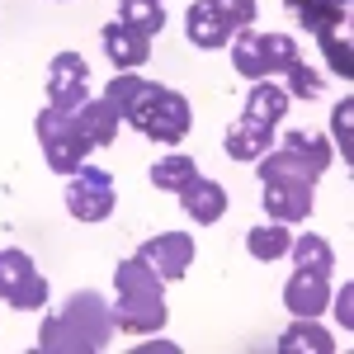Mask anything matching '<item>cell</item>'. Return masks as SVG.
I'll return each mask as SVG.
<instances>
[{
	"label": "cell",
	"instance_id": "obj_2",
	"mask_svg": "<svg viewBox=\"0 0 354 354\" xmlns=\"http://www.w3.org/2000/svg\"><path fill=\"white\" fill-rule=\"evenodd\" d=\"M165 279L142 260L113 265V326L128 335H156L165 326Z\"/></svg>",
	"mask_w": 354,
	"mask_h": 354
},
{
	"label": "cell",
	"instance_id": "obj_7",
	"mask_svg": "<svg viewBox=\"0 0 354 354\" xmlns=\"http://www.w3.org/2000/svg\"><path fill=\"white\" fill-rule=\"evenodd\" d=\"M113 203H118V189H113V175L100 170V165H81L76 175H66V213L76 222H104L113 218Z\"/></svg>",
	"mask_w": 354,
	"mask_h": 354
},
{
	"label": "cell",
	"instance_id": "obj_23",
	"mask_svg": "<svg viewBox=\"0 0 354 354\" xmlns=\"http://www.w3.org/2000/svg\"><path fill=\"white\" fill-rule=\"evenodd\" d=\"M118 19L133 24L137 33H147V38H156L165 28V5L161 0H118Z\"/></svg>",
	"mask_w": 354,
	"mask_h": 354
},
{
	"label": "cell",
	"instance_id": "obj_20",
	"mask_svg": "<svg viewBox=\"0 0 354 354\" xmlns=\"http://www.w3.org/2000/svg\"><path fill=\"white\" fill-rule=\"evenodd\" d=\"M283 113H288V95H283V85H274V81H255V85H250V95H245V118H250V123L274 128Z\"/></svg>",
	"mask_w": 354,
	"mask_h": 354
},
{
	"label": "cell",
	"instance_id": "obj_1",
	"mask_svg": "<svg viewBox=\"0 0 354 354\" xmlns=\"http://www.w3.org/2000/svg\"><path fill=\"white\" fill-rule=\"evenodd\" d=\"M113 340V307L104 302V293L81 288L71 293L62 312L48 317V326L38 335L43 354H95Z\"/></svg>",
	"mask_w": 354,
	"mask_h": 354
},
{
	"label": "cell",
	"instance_id": "obj_5",
	"mask_svg": "<svg viewBox=\"0 0 354 354\" xmlns=\"http://www.w3.org/2000/svg\"><path fill=\"white\" fill-rule=\"evenodd\" d=\"M227 48H232L236 76H245V81L279 76L283 66L298 62V38H288V33H255V28H241Z\"/></svg>",
	"mask_w": 354,
	"mask_h": 354
},
{
	"label": "cell",
	"instance_id": "obj_9",
	"mask_svg": "<svg viewBox=\"0 0 354 354\" xmlns=\"http://www.w3.org/2000/svg\"><path fill=\"white\" fill-rule=\"evenodd\" d=\"M90 100V66L81 53H57L48 62V104L62 113H76Z\"/></svg>",
	"mask_w": 354,
	"mask_h": 354
},
{
	"label": "cell",
	"instance_id": "obj_24",
	"mask_svg": "<svg viewBox=\"0 0 354 354\" xmlns=\"http://www.w3.org/2000/svg\"><path fill=\"white\" fill-rule=\"evenodd\" d=\"M198 175V165H194V156H185V151H170V156H161V161L151 165V185L156 189H180L185 180H194Z\"/></svg>",
	"mask_w": 354,
	"mask_h": 354
},
{
	"label": "cell",
	"instance_id": "obj_4",
	"mask_svg": "<svg viewBox=\"0 0 354 354\" xmlns=\"http://www.w3.org/2000/svg\"><path fill=\"white\" fill-rule=\"evenodd\" d=\"M330 142L317 133H288L283 142H274L270 151L260 156V180L265 175H288V180H307V185H317L322 180V170L330 165Z\"/></svg>",
	"mask_w": 354,
	"mask_h": 354
},
{
	"label": "cell",
	"instance_id": "obj_29",
	"mask_svg": "<svg viewBox=\"0 0 354 354\" xmlns=\"http://www.w3.org/2000/svg\"><path fill=\"white\" fill-rule=\"evenodd\" d=\"M218 10L227 15V24L236 28V33L255 24V0H218Z\"/></svg>",
	"mask_w": 354,
	"mask_h": 354
},
{
	"label": "cell",
	"instance_id": "obj_3",
	"mask_svg": "<svg viewBox=\"0 0 354 354\" xmlns=\"http://www.w3.org/2000/svg\"><path fill=\"white\" fill-rule=\"evenodd\" d=\"M123 123H133L142 137H151V142H161V147H180L194 128V109H189V100H185L180 90L147 85V95L133 104V113H128Z\"/></svg>",
	"mask_w": 354,
	"mask_h": 354
},
{
	"label": "cell",
	"instance_id": "obj_6",
	"mask_svg": "<svg viewBox=\"0 0 354 354\" xmlns=\"http://www.w3.org/2000/svg\"><path fill=\"white\" fill-rule=\"evenodd\" d=\"M33 133H38V147H43L48 170H57V175H76V170L85 165V156H90V142L81 137L76 118L53 109V104L33 118Z\"/></svg>",
	"mask_w": 354,
	"mask_h": 354
},
{
	"label": "cell",
	"instance_id": "obj_19",
	"mask_svg": "<svg viewBox=\"0 0 354 354\" xmlns=\"http://www.w3.org/2000/svg\"><path fill=\"white\" fill-rule=\"evenodd\" d=\"M274 350H279V354H298V350H307V354H335V340L317 326V317H293V326L274 340Z\"/></svg>",
	"mask_w": 354,
	"mask_h": 354
},
{
	"label": "cell",
	"instance_id": "obj_28",
	"mask_svg": "<svg viewBox=\"0 0 354 354\" xmlns=\"http://www.w3.org/2000/svg\"><path fill=\"white\" fill-rule=\"evenodd\" d=\"M350 113H354V100L345 95V100H340V109L330 113V128H335V137H340V161H345V165L354 161V133H350Z\"/></svg>",
	"mask_w": 354,
	"mask_h": 354
},
{
	"label": "cell",
	"instance_id": "obj_27",
	"mask_svg": "<svg viewBox=\"0 0 354 354\" xmlns=\"http://www.w3.org/2000/svg\"><path fill=\"white\" fill-rule=\"evenodd\" d=\"M283 76H288V85H283L288 100H317V95H322V76H317L302 57L293 62V66H283Z\"/></svg>",
	"mask_w": 354,
	"mask_h": 354
},
{
	"label": "cell",
	"instance_id": "obj_26",
	"mask_svg": "<svg viewBox=\"0 0 354 354\" xmlns=\"http://www.w3.org/2000/svg\"><path fill=\"white\" fill-rule=\"evenodd\" d=\"M317 43H322V53H326V66L340 76V81H350L354 76V53H350V38H340V28H326V33H317Z\"/></svg>",
	"mask_w": 354,
	"mask_h": 354
},
{
	"label": "cell",
	"instance_id": "obj_10",
	"mask_svg": "<svg viewBox=\"0 0 354 354\" xmlns=\"http://www.w3.org/2000/svg\"><path fill=\"white\" fill-rule=\"evenodd\" d=\"M312 189H317V185H307V180L265 175V180H260L265 218H274V222H307L312 218Z\"/></svg>",
	"mask_w": 354,
	"mask_h": 354
},
{
	"label": "cell",
	"instance_id": "obj_17",
	"mask_svg": "<svg viewBox=\"0 0 354 354\" xmlns=\"http://www.w3.org/2000/svg\"><path fill=\"white\" fill-rule=\"evenodd\" d=\"M288 15L317 38V33L340 28L345 19H350V0H288Z\"/></svg>",
	"mask_w": 354,
	"mask_h": 354
},
{
	"label": "cell",
	"instance_id": "obj_30",
	"mask_svg": "<svg viewBox=\"0 0 354 354\" xmlns=\"http://www.w3.org/2000/svg\"><path fill=\"white\" fill-rule=\"evenodd\" d=\"M350 298H354V283H340V302H335V312H340V326H354V317H350Z\"/></svg>",
	"mask_w": 354,
	"mask_h": 354
},
{
	"label": "cell",
	"instance_id": "obj_12",
	"mask_svg": "<svg viewBox=\"0 0 354 354\" xmlns=\"http://www.w3.org/2000/svg\"><path fill=\"white\" fill-rule=\"evenodd\" d=\"M185 38H189L198 53H218L236 38V28L227 24V15L218 10V0H194L189 15H185Z\"/></svg>",
	"mask_w": 354,
	"mask_h": 354
},
{
	"label": "cell",
	"instance_id": "obj_14",
	"mask_svg": "<svg viewBox=\"0 0 354 354\" xmlns=\"http://www.w3.org/2000/svg\"><path fill=\"white\" fill-rule=\"evenodd\" d=\"M283 307H288L293 317H322L330 307V274L293 270V279L283 283Z\"/></svg>",
	"mask_w": 354,
	"mask_h": 354
},
{
	"label": "cell",
	"instance_id": "obj_18",
	"mask_svg": "<svg viewBox=\"0 0 354 354\" xmlns=\"http://www.w3.org/2000/svg\"><path fill=\"white\" fill-rule=\"evenodd\" d=\"M222 147H227V156H232V161H260V156H265V151L274 147V128L241 118L236 128H227Z\"/></svg>",
	"mask_w": 354,
	"mask_h": 354
},
{
	"label": "cell",
	"instance_id": "obj_22",
	"mask_svg": "<svg viewBox=\"0 0 354 354\" xmlns=\"http://www.w3.org/2000/svg\"><path fill=\"white\" fill-rule=\"evenodd\" d=\"M288 255L298 270H317V274H330L335 270V250H330L317 232H302L298 241H288Z\"/></svg>",
	"mask_w": 354,
	"mask_h": 354
},
{
	"label": "cell",
	"instance_id": "obj_11",
	"mask_svg": "<svg viewBox=\"0 0 354 354\" xmlns=\"http://www.w3.org/2000/svg\"><path fill=\"white\" fill-rule=\"evenodd\" d=\"M137 260H142V265H151V270L161 274L165 283L189 279V265H194V241H189V232H161V236H151V241L137 250Z\"/></svg>",
	"mask_w": 354,
	"mask_h": 354
},
{
	"label": "cell",
	"instance_id": "obj_13",
	"mask_svg": "<svg viewBox=\"0 0 354 354\" xmlns=\"http://www.w3.org/2000/svg\"><path fill=\"white\" fill-rule=\"evenodd\" d=\"M175 198H180V208L189 213L198 227H213V222L227 218V189H222L218 180H203V175H194V180H185L180 189H175Z\"/></svg>",
	"mask_w": 354,
	"mask_h": 354
},
{
	"label": "cell",
	"instance_id": "obj_15",
	"mask_svg": "<svg viewBox=\"0 0 354 354\" xmlns=\"http://www.w3.org/2000/svg\"><path fill=\"white\" fill-rule=\"evenodd\" d=\"M104 57H109L118 71H137L147 57H151V38L147 33H137L133 24H123V19H113V24H104Z\"/></svg>",
	"mask_w": 354,
	"mask_h": 354
},
{
	"label": "cell",
	"instance_id": "obj_21",
	"mask_svg": "<svg viewBox=\"0 0 354 354\" xmlns=\"http://www.w3.org/2000/svg\"><path fill=\"white\" fill-rule=\"evenodd\" d=\"M288 241H293V236H288V222H274V218L245 232V250H250L255 260H265V265H270V260H283V255H288Z\"/></svg>",
	"mask_w": 354,
	"mask_h": 354
},
{
	"label": "cell",
	"instance_id": "obj_8",
	"mask_svg": "<svg viewBox=\"0 0 354 354\" xmlns=\"http://www.w3.org/2000/svg\"><path fill=\"white\" fill-rule=\"evenodd\" d=\"M0 302L15 312H43L48 307V279L24 250H0Z\"/></svg>",
	"mask_w": 354,
	"mask_h": 354
},
{
	"label": "cell",
	"instance_id": "obj_25",
	"mask_svg": "<svg viewBox=\"0 0 354 354\" xmlns=\"http://www.w3.org/2000/svg\"><path fill=\"white\" fill-rule=\"evenodd\" d=\"M147 85H151L147 76H133V71H123V76H113V81H109L104 100L113 104V113H118V118H128V113H133V104L142 100V95H147Z\"/></svg>",
	"mask_w": 354,
	"mask_h": 354
},
{
	"label": "cell",
	"instance_id": "obj_16",
	"mask_svg": "<svg viewBox=\"0 0 354 354\" xmlns=\"http://www.w3.org/2000/svg\"><path fill=\"white\" fill-rule=\"evenodd\" d=\"M76 118V128H81V137L90 142V151H100V147H113V137H118V113H113L109 100H85L81 109L71 113Z\"/></svg>",
	"mask_w": 354,
	"mask_h": 354
}]
</instances>
